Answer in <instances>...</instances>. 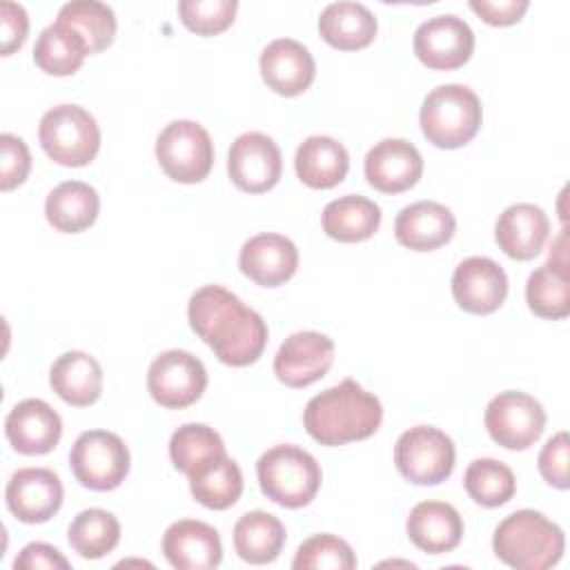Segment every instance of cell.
I'll return each mask as SVG.
<instances>
[{"label": "cell", "instance_id": "74e56055", "mask_svg": "<svg viewBox=\"0 0 570 570\" xmlns=\"http://www.w3.org/2000/svg\"><path fill=\"white\" fill-rule=\"evenodd\" d=\"M296 570H352L356 557L350 543L336 534H314L303 541L294 554Z\"/></svg>", "mask_w": 570, "mask_h": 570}, {"label": "cell", "instance_id": "60d3db41", "mask_svg": "<svg viewBox=\"0 0 570 570\" xmlns=\"http://www.w3.org/2000/svg\"><path fill=\"white\" fill-rule=\"evenodd\" d=\"M568 459H570V441L568 432H557L539 452V472L552 488L566 490L570 485V472H568Z\"/></svg>", "mask_w": 570, "mask_h": 570}, {"label": "cell", "instance_id": "8fae6325", "mask_svg": "<svg viewBox=\"0 0 570 570\" xmlns=\"http://www.w3.org/2000/svg\"><path fill=\"white\" fill-rule=\"evenodd\" d=\"M207 387V370L200 358L185 350L160 352L147 372L151 399L169 410H183L196 403Z\"/></svg>", "mask_w": 570, "mask_h": 570}, {"label": "cell", "instance_id": "7a4b0ae2", "mask_svg": "<svg viewBox=\"0 0 570 570\" xmlns=\"http://www.w3.org/2000/svg\"><path fill=\"white\" fill-rule=\"evenodd\" d=\"M381 421V401L354 379H345L312 396L303 412L307 434L330 448L370 439Z\"/></svg>", "mask_w": 570, "mask_h": 570}, {"label": "cell", "instance_id": "3957f363", "mask_svg": "<svg viewBox=\"0 0 570 570\" xmlns=\"http://www.w3.org/2000/svg\"><path fill=\"white\" fill-rule=\"evenodd\" d=\"M494 554L517 570L552 568L566 550L563 530L537 510L508 514L492 537Z\"/></svg>", "mask_w": 570, "mask_h": 570}, {"label": "cell", "instance_id": "d6986e66", "mask_svg": "<svg viewBox=\"0 0 570 570\" xmlns=\"http://www.w3.org/2000/svg\"><path fill=\"white\" fill-rule=\"evenodd\" d=\"M265 85L278 96H301L316 76V62L305 45L292 38L272 40L258 60Z\"/></svg>", "mask_w": 570, "mask_h": 570}, {"label": "cell", "instance_id": "9c48e42d", "mask_svg": "<svg viewBox=\"0 0 570 570\" xmlns=\"http://www.w3.org/2000/svg\"><path fill=\"white\" fill-rule=\"evenodd\" d=\"M156 158L171 180L194 185L212 171L214 142L203 125L174 120L156 138Z\"/></svg>", "mask_w": 570, "mask_h": 570}, {"label": "cell", "instance_id": "30bf717a", "mask_svg": "<svg viewBox=\"0 0 570 570\" xmlns=\"http://www.w3.org/2000/svg\"><path fill=\"white\" fill-rule=\"evenodd\" d=\"M485 430L505 450H528L546 430L543 405L517 390L499 392L485 407Z\"/></svg>", "mask_w": 570, "mask_h": 570}, {"label": "cell", "instance_id": "e575fe53", "mask_svg": "<svg viewBox=\"0 0 570 570\" xmlns=\"http://www.w3.org/2000/svg\"><path fill=\"white\" fill-rule=\"evenodd\" d=\"M67 539L73 552H78L82 559H100L118 546L120 523L111 512L102 508H89L73 517L67 530Z\"/></svg>", "mask_w": 570, "mask_h": 570}, {"label": "cell", "instance_id": "1f68e13d", "mask_svg": "<svg viewBox=\"0 0 570 570\" xmlns=\"http://www.w3.org/2000/svg\"><path fill=\"white\" fill-rule=\"evenodd\" d=\"M87 56L89 51L82 38L60 22L45 27L33 47V62L49 76L76 73Z\"/></svg>", "mask_w": 570, "mask_h": 570}, {"label": "cell", "instance_id": "cb8c5ba5", "mask_svg": "<svg viewBox=\"0 0 570 570\" xmlns=\"http://www.w3.org/2000/svg\"><path fill=\"white\" fill-rule=\"evenodd\" d=\"M405 528L410 541L428 554L452 552L463 539V519L456 508L445 501L416 503L410 510Z\"/></svg>", "mask_w": 570, "mask_h": 570}, {"label": "cell", "instance_id": "e0dca14e", "mask_svg": "<svg viewBox=\"0 0 570 570\" xmlns=\"http://www.w3.org/2000/svg\"><path fill=\"white\" fill-rule=\"evenodd\" d=\"M4 434L16 452L38 456L58 445L62 436V421L42 399H24L9 410L4 419Z\"/></svg>", "mask_w": 570, "mask_h": 570}, {"label": "cell", "instance_id": "7402d4cb", "mask_svg": "<svg viewBox=\"0 0 570 570\" xmlns=\"http://www.w3.org/2000/svg\"><path fill=\"white\" fill-rule=\"evenodd\" d=\"M550 234V220L539 205L514 203L505 207L494 225L497 245L514 261H530L541 254Z\"/></svg>", "mask_w": 570, "mask_h": 570}, {"label": "cell", "instance_id": "4fadbf2b", "mask_svg": "<svg viewBox=\"0 0 570 570\" xmlns=\"http://www.w3.org/2000/svg\"><path fill=\"white\" fill-rule=\"evenodd\" d=\"M227 171L240 191H269L281 180V149L269 136L261 131H245L229 147Z\"/></svg>", "mask_w": 570, "mask_h": 570}, {"label": "cell", "instance_id": "ac0fdd59", "mask_svg": "<svg viewBox=\"0 0 570 570\" xmlns=\"http://www.w3.org/2000/svg\"><path fill=\"white\" fill-rule=\"evenodd\" d=\"M365 178L383 194H401L414 187L423 174L419 149L403 138H385L365 154Z\"/></svg>", "mask_w": 570, "mask_h": 570}, {"label": "cell", "instance_id": "4dcf8cb0", "mask_svg": "<svg viewBox=\"0 0 570 570\" xmlns=\"http://www.w3.org/2000/svg\"><path fill=\"white\" fill-rule=\"evenodd\" d=\"M191 497L209 510H227L243 494V472L227 454L189 474Z\"/></svg>", "mask_w": 570, "mask_h": 570}, {"label": "cell", "instance_id": "52a82bcc", "mask_svg": "<svg viewBox=\"0 0 570 570\" xmlns=\"http://www.w3.org/2000/svg\"><path fill=\"white\" fill-rule=\"evenodd\" d=\"M456 461L452 439L432 425H416L405 430L394 445V463L399 474L414 485L443 483Z\"/></svg>", "mask_w": 570, "mask_h": 570}, {"label": "cell", "instance_id": "83f0119b", "mask_svg": "<svg viewBox=\"0 0 570 570\" xmlns=\"http://www.w3.org/2000/svg\"><path fill=\"white\" fill-rule=\"evenodd\" d=\"M100 212L98 191L80 180H65L56 185L45 200V216L49 225L62 234H78L89 229Z\"/></svg>", "mask_w": 570, "mask_h": 570}, {"label": "cell", "instance_id": "ee69618b", "mask_svg": "<svg viewBox=\"0 0 570 570\" xmlns=\"http://www.w3.org/2000/svg\"><path fill=\"white\" fill-rule=\"evenodd\" d=\"M13 568L18 570H38V568H45V570H67L69 568V561L60 554L58 548L49 546V543H42V541H33V543H27L16 561H13Z\"/></svg>", "mask_w": 570, "mask_h": 570}, {"label": "cell", "instance_id": "7bdbcfd3", "mask_svg": "<svg viewBox=\"0 0 570 570\" xmlns=\"http://www.w3.org/2000/svg\"><path fill=\"white\" fill-rule=\"evenodd\" d=\"M528 0H470V9L492 27H508L523 18Z\"/></svg>", "mask_w": 570, "mask_h": 570}, {"label": "cell", "instance_id": "4316f807", "mask_svg": "<svg viewBox=\"0 0 570 570\" xmlns=\"http://www.w3.org/2000/svg\"><path fill=\"white\" fill-rule=\"evenodd\" d=\"M376 18L361 2H332L321 11L318 33L321 38L341 51H356L367 47L376 36Z\"/></svg>", "mask_w": 570, "mask_h": 570}, {"label": "cell", "instance_id": "8992f818", "mask_svg": "<svg viewBox=\"0 0 570 570\" xmlns=\"http://www.w3.org/2000/svg\"><path fill=\"white\" fill-rule=\"evenodd\" d=\"M38 138L45 154L62 167H85L100 149L98 122L78 105H58L45 111Z\"/></svg>", "mask_w": 570, "mask_h": 570}, {"label": "cell", "instance_id": "5b68a950", "mask_svg": "<svg viewBox=\"0 0 570 570\" xmlns=\"http://www.w3.org/2000/svg\"><path fill=\"white\" fill-rule=\"evenodd\" d=\"M256 476L263 494L283 508L312 503L321 488V465L307 450L292 443L263 452L256 463Z\"/></svg>", "mask_w": 570, "mask_h": 570}, {"label": "cell", "instance_id": "d6a6232c", "mask_svg": "<svg viewBox=\"0 0 570 570\" xmlns=\"http://www.w3.org/2000/svg\"><path fill=\"white\" fill-rule=\"evenodd\" d=\"M56 22L76 31L87 45L89 53L107 49L116 36L114 9L98 0H73L62 4Z\"/></svg>", "mask_w": 570, "mask_h": 570}, {"label": "cell", "instance_id": "9a60e30c", "mask_svg": "<svg viewBox=\"0 0 570 570\" xmlns=\"http://www.w3.org/2000/svg\"><path fill=\"white\" fill-rule=\"evenodd\" d=\"M62 494V483L49 468H20L4 490L9 512L22 523L49 521L60 510Z\"/></svg>", "mask_w": 570, "mask_h": 570}, {"label": "cell", "instance_id": "5bb4252c", "mask_svg": "<svg viewBox=\"0 0 570 570\" xmlns=\"http://www.w3.org/2000/svg\"><path fill=\"white\" fill-rule=\"evenodd\" d=\"M334 363V341L321 332L289 334L274 356V374L287 387H307L323 379Z\"/></svg>", "mask_w": 570, "mask_h": 570}, {"label": "cell", "instance_id": "f35d334b", "mask_svg": "<svg viewBox=\"0 0 570 570\" xmlns=\"http://www.w3.org/2000/svg\"><path fill=\"white\" fill-rule=\"evenodd\" d=\"M236 0H180L178 16L183 24L198 36H216L225 31L236 16Z\"/></svg>", "mask_w": 570, "mask_h": 570}, {"label": "cell", "instance_id": "6da1fadb", "mask_svg": "<svg viewBox=\"0 0 570 570\" xmlns=\"http://www.w3.org/2000/svg\"><path fill=\"white\" fill-rule=\"evenodd\" d=\"M187 318L198 338H203L225 365H252L267 345L263 316L220 285H203L196 289L187 305Z\"/></svg>", "mask_w": 570, "mask_h": 570}, {"label": "cell", "instance_id": "277c9868", "mask_svg": "<svg viewBox=\"0 0 570 570\" xmlns=\"http://www.w3.org/2000/svg\"><path fill=\"white\" fill-rule=\"evenodd\" d=\"M423 136L441 149L468 145L483 120L479 96L465 85H441L432 89L421 105Z\"/></svg>", "mask_w": 570, "mask_h": 570}, {"label": "cell", "instance_id": "b9f144b4", "mask_svg": "<svg viewBox=\"0 0 570 570\" xmlns=\"http://www.w3.org/2000/svg\"><path fill=\"white\" fill-rule=\"evenodd\" d=\"M0 22H2V56H11L18 51L29 33V18L22 4L4 0L0 4Z\"/></svg>", "mask_w": 570, "mask_h": 570}, {"label": "cell", "instance_id": "ffe728a7", "mask_svg": "<svg viewBox=\"0 0 570 570\" xmlns=\"http://www.w3.org/2000/svg\"><path fill=\"white\" fill-rule=\"evenodd\" d=\"M240 272L261 287H278L298 269V249L283 234H256L243 243Z\"/></svg>", "mask_w": 570, "mask_h": 570}, {"label": "cell", "instance_id": "836d02e7", "mask_svg": "<svg viewBox=\"0 0 570 570\" xmlns=\"http://www.w3.org/2000/svg\"><path fill=\"white\" fill-rule=\"evenodd\" d=\"M227 454L220 434L205 423H185L169 439V459L183 474H194Z\"/></svg>", "mask_w": 570, "mask_h": 570}, {"label": "cell", "instance_id": "8d00e7d4", "mask_svg": "<svg viewBox=\"0 0 570 570\" xmlns=\"http://www.w3.org/2000/svg\"><path fill=\"white\" fill-rule=\"evenodd\" d=\"M463 488L474 503L483 508H499L514 497L517 479L503 461L483 456L468 465L463 474Z\"/></svg>", "mask_w": 570, "mask_h": 570}, {"label": "cell", "instance_id": "7c38bea8", "mask_svg": "<svg viewBox=\"0 0 570 570\" xmlns=\"http://www.w3.org/2000/svg\"><path fill=\"white\" fill-rule=\"evenodd\" d=\"M412 49L428 69H459L470 60L474 51V33L463 18L443 13L419 24L414 31Z\"/></svg>", "mask_w": 570, "mask_h": 570}, {"label": "cell", "instance_id": "2e32d148", "mask_svg": "<svg viewBox=\"0 0 570 570\" xmlns=\"http://www.w3.org/2000/svg\"><path fill=\"white\" fill-rule=\"evenodd\" d=\"M452 296L470 314H492L508 296V276L488 256H470L454 267Z\"/></svg>", "mask_w": 570, "mask_h": 570}, {"label": "cell", "instance_id": "484cf974", "mask_svg": "<svg viewBox=\"0 0 570 570\" xmlns=\"http://www.w3.org/2000/svg\"><path fill=\"white\" fill-rule=\"evenodd\" d=\"M49 383L67 405L87 407L100 399L102 367L91 354L71 350L53 361Z\"/></svg>", "mask_w": 570, "mask_h": 570}, {"label": "cell", "instance_id": "f546056e", "mask_svg": "<svg viewBox=\"0 0 570 570\" xmlns=\"http://www.w3.org/2000/svg\"><path fill=\"white\" fill-rule=\"evenodd\" d=\"M285 546V525L278 517L252 510L243 514L234 525V548L247 563H272Z\"/></svg>", "mask_w": 570, "mask_h": 570}, {"label": "cell", "instance_id": "d4e9b609", "mask_svg": "<svg viewBox=\"0 0 570 570\" xmlns=\"http://www.w3.org/2000/svg\"><path fill=\"white\" fill-rule=\"evenodd\" d=\"M294 169L303 185L312 189H332L345 180L350 156L336 138L309 136L296 149Z\"/></svg>", "mask_w": 570, "mask_h": 570}, {"label": "cell", "instance_id": "ba28073f", "mask_svg": "<svg viewBox=\"0 0 570 570\" xmlns=\"http://www.w3.org/2000/svg\"><path fill=\"white\" fill-rule=\"evenodd\" d=\"M69 465L82 488L96 492L116 490L129 474V450L109 430H87L73 441Z\"/></svg>", "mask_w": 570, "mask_h": 570}, {"label": "cell", "instance_id": "603a6c76", "mask_svg": "<svg viewBox=\"0 0 570 570\" xmlns=\"http://www.w3.org/2000/svg\"><path fill=\"white\" fill-rule=\"evenodd\" d=\"M456 229L454 214L434 200H416L403 207L394 220L399 245L412 252H432L445 245Z\"/></svg>", "mask_w": 570, "mask_h": 570}, {"label": "cell", "instance_id": "44dd1931", "mask_svg": "<svg viewBox=\"0 0 570 570\" xmlns=\"http://www.w3.org/2000/svg\"><path fill=\"white\" fill-rule=\"evenodd\" d=\"M163 554L178 570H209L220 563L223 543L209 523L180 519L165 530Z\"/></svg>", "mask_w": 570, "mask_h": 570}, {"label": "cell", "instance_id": "d590c367", "mask_svg": "<svg viewBox=\"0 0 570 570\" xmlns=\"http://www.w3.org/2000/svg\"><path fill=\"white\" fill-rule=\"evenodd\" d=\"M525 301L530 312H534L541 318L559 321L570 314V281L568 269L543 263L537 267L525 283Z\"/></svg>", "mask_w": 570, "mask_h": 570}, {"label": "cell", "instance_id": "f1b7e54d", "mask_svg": "<svg viewBox=\"0 0 570 570\" xmlns=\"http://www.w3.org/2000/svg\"><path fill=\"white\" fill-rule=\"evenodd\" d=\"M323 232L338 243H361L374 236L381 225V207L358 194L334 198L325 205Z\"/></svg>", "mask_w": 570, "mask_h": 570}, {"label": "cell", "instance_id": "ab89813d", "mask_svg": "<svg viewBox=\"0 0 570 570\" xmlns=\"http://www.w3.org/2000/svg\"><path fill=\"white\" fill-rule=\"evenodd\" d=\"M31 171V154L22 138L13 134L0 136V189L11 191L27 180Z\"/></svg>", "mask_w": 570, "mask_h": 570}]
</instances>
